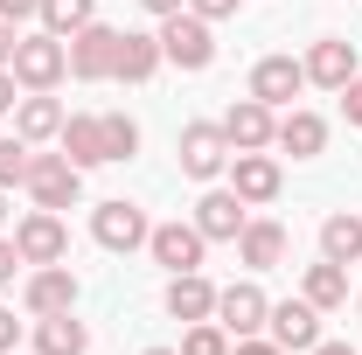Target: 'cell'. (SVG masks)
<instances>
[{
    "instance_id": "6da1fadb",
    "label": "cell",
    "mask_w": 362,
    "mask_h": 355,
    "mask_svg": "<svg viewBox=\"0 0 362 355\" xmlns=\"http://www.w3.org/2000/svg\"><path fill=\"white\" fill-rule=\"evenodd\" d=\"M7 70H14V84H21V91H56V84H63V70H70V49H63V35H49V28H42V35H21Z\"/></svg>"
},
{
    "instance_id": "7a4b0ae2",
    "label": "cell",
    "mask_w": 362,
    "mask_h": 355,
    "mask_svg": "<svg viewBox=\"0 0 362 355\" xmlns=\"http://www.w3.org/2000/svg\"><path fill=\"white\" fill-rule=\"evenodd\" d=\"M209 28H216V21H202V14H188V7L168 14V21H160V56H168L175 70H209V63H216V35H209Z\"/></svg>"
},
{
    "instance_id": "3957f363",
    "label": "cell",
    "mask_w": 362,
    "mask_h": 355,
    "mask_svg": "<svg viewBox=\"0 0 362 355\" xmlns=\"http://www.w3.org/2000/svg\"><path fill=\"white\" fill-rule=\"evenodd\" d=\"M21 188L35 195V209H77V195H84V168H70V153H35Z\"/></svg>"
},
{
    "instance_id": "277c9868",
    "label": "cell",
    "mask_w": 362,
    "mask_h": 355,
    "mask_svg": "<svg viewBox=\"0 0 362 355\" xmlns=\"http://www.w3.org/2000/svg\"><path fill=\"white\" fill-rule=\"evenodd\" d=\"M63 49H70V77L77 84H105L119 70V28H105V21H84Z\"/></svg>"
},
{
    "instance_id": "5b68a950",
    "label": "cell",
    "mask_w": 362,
    "mask_h": 355,
    "mask_svg": "<svg viewBox=\"0 0 362 355\" xmlns=\"http://www.w3.org/2000/svg\"><path fill=\"white\" fill-rule=\"evenodd\" d=\"M14 251H21V265H63L70 258V230L56 209H35V216H21L14 230Z\"/></svg>"
},
{
    "instance_id": "8992f818",
    "label": "cell",
    "mask_w": 362,
    "mask_h": 355,
    "mask_svg": "<svg viewBox=\"0 0 362 355\" xmlns=\"http://www.w3.org/2000/svg\"><path fill=\"white\" fill-rule=\"evenodd\" d=\"M223 168H230V139H223V126H209V119L181 126V175H188V181H216Z\"/></svg>"
},
{
    "instance_id": "52a82bcc",
    "label": "cell",
    "mask_w": 362,
    "mask_h": 355,
    "mask_svg": "<svg viewBox=\"0 0 362 355\" xmlns=\"http://www.w3.org/2000/svg\"><path fill=\"white\" fill-rule=\"evenodd\" d=\"M90 237H98L105 251H139V244L153 237V223H146V209H133V202H98V209H90Z\"/></svg>"
},
{
    "instance_id": "ba28073f",
    "label": "cell",
    "mask_w": 362,
    "mask_h": 355,
    "mask_svg": "<svg viewBox=\"0 0 362 355\" xmlns=\"http://www.w3.org/2000/svg\"><path fill=\"white\" fill-rule=\"evenodd\" d=\"M244 209H251V202H244L237 188H209V195L195 202V230H202L209 244H237V237H244V223H251Z\"/></svg>"
},
{
    "instance_id": "9c48e42d",
    "label": "cell",
    "mask_w": 362,
    "mask_h": 355,
    "mask_svg": "<svg viewBox=\"0 0 362 355\" xmlns=\"http://www.w3.org/2000/svg\"><path fill=\"white\" fill-rule=\"evenodd\" d=\"M265 327H272V342H279L286 355H293V349L307 355V349L320 342V307L307 300V293H300V300H279V307L265 313Z\"/></svg>"
},
{
    "instance_id": "30bf717a",
    "label": "cell",
    "mask_w": 362,
    "mask_h": 355,
    "mask_svg": "<svg viewBox=\"0 0 362 355\" xmlns=\"http://www.w3.org/2000/svg\"><path fill=\"white\" fill-rule=\"evenodd\" d=\"M272 133H279V119H272V105H258V98H237L223 112V139L230 153H265Z\"/></svg>"
},
{
    "instance_id": "8fae6325",
    "label": "cell",
    "mask_w": 362,
    "mask_h": 355,
    "mask_svg": "<svg viewBox=\"0 0 362 355\" xmlns=\"http://www.w3.org/2000/svg\"><path fill=\"white\" fill-rule=\"evenodd\" d=\"M265 313H272V300L251 286V279L216 293V327H223V334H237V342H244V334H258V327H265Z\"/></svg>"
},
{
    "instance_id": "7c38bea8",
    "label": "cell",
    "mask_w": 362,
    "mask_h": 355,
    "mask_svg": "<svg viewBox=\"0 0 362 355\" xmlns=\"http://www.w3.org/2000/svg\"><path fill=\"white\" fill-rule=\"evenodd\" d=\"M21 307L35 313H70L77 307V279H70V265H35L28 272V286H21Z\"/></svg>"
},
{
    "instance_id": "4fadbf2b",
    "label": "cell",
    "mask_w": 362,
    "mask_h": 355,
    "mask_svg": "<svg viewBox=\"0 0 362 355\" xmlns=\"http://www.w3.org/2000/svg\"><path fill=\"white\" fill-rule=\"evenodd\" d=\"M146 251H153L168 272H202V251H209V237H202L195 223H160V230L146 237Z\"/></svg>"
},
{
    "instance_id": "5bb4252c",
    "label": "cell",
    "mask_w": 362,
    "mask_h": 355,
    "mask_svg": "<svg viewBox=\"0 0 362 355\" xmlns=\"http://www.w3.org/2000/svg\"><path fill=\"white\" fill-rule=\"evenodd\" d=\"M300 91H307V63H293V56H265V63L251 70V98L272 105V112H279V105H293Z\"/></svg>"
},
{
    "instance_id": "9a60e30c",
    "label": "cell",
    "mask_w": 362,
    "mask_h": 355,
    "mask_svg": "<svg viewBox=\"0 0 362 355\" xmlns=\"http://www.w3.org/2000/svg\"><path fill=\"white\" fill-rule=\"evenodd\" d=\"M349 77H356V42H341V35H320V42L307 49V84L341 91Z\"/></svg>"
},
{
    "instance_id": "2e32d148",
    "label": "cell",
    "mask_w": 362,
    "mask_h": 355,
    "mask_svg": "<svg viewBox=\"0 0 362 355\" xmlns=\"http://www.w3.org/2000/svg\"><path fill=\"white\" fill-rule=\"evenodd\" d=\"M63 153H70V168H105L112 153H105V112H77V119H63Z\"/></svg>"
},
{
    "instance_id": "e0dca14e",
    "label": "cell",
    "mask_w": 362,
    "mask_h": 355,
    "mask_svg": "<svg viewBox=\"0 0 362 355\" xmlns=\"http://www.w3.org/2000/svg\"><path fill=\"white\" fill-rule=\"evenodd\" d=\"M279 181H286V175H279L272 153H230V188H237L244 202H272Z\"/></svg>"
},
{
    "instance_id": "ac0fdd59",
    "label": "cell",
    "mask_w": 362,
    "mask_h": 355,
    "mask_svg": "<svg viewBox=\"0 0 362 355\" xmlns=\"http://www.w3.org/2000/svg\"><path fill=\"white\" fill-rule=\"evenodd\" d=\"M168 56H160V35H139V28H119V84H146L153 70H160Z\"/></svg>"
},
{
    "instance_id": "d6986e66",
    "label": "cell",
    "mask_w": 362,
    "mask_h": 355,
    "mask_svg": "<svg viewBox=\"0 0 362 355\" xmlns=\"http://www.w3.org/2000/svg\"><path fill=\"white\" fill-rule=\"evenodd\" d=\"M168 313L175 320H216V286L202 272H175L168 279Z\"/></svg>"
},
{
    "instance_id": "ffe728a7",
    "label": "cell",
    "mask_w": 362,
    "mask_h": 355,
    "mask_svg": "<svg viewBox=\"0 0 362 355\" xmlns=\"http://www.w3.org/2000/svg\"><path fill=\"white\" fill-rule=\"evenodd\" d=\"M272 146H286L293 161H314L320 146H327V119H320V112H286L279 133H272Z\"/></svg>"
},
{
    "instance_id": "44dd1931",
    "label": "cell",
    "mask_w": 362,
    "mask_h": 355,
    "mask_svg": "<svg viewBox=\"0 0 362 355\" xmlns=\"http://www.w3.org/2000/svg\"><path fill=\"white\" fill-rule=\"evenodd\" d=\"M14 133L28 139V146H35V139H56L63 133V105H56L49 91H28V98L14 105Z\"/></svg>"
},
{
    "instance_id": "7402d4cb",
    "label": "cell",
    "mask_w": 362,
    "mask_h": 355,
    "mask_svg": "<svg viewBox=\"0 0 362 355\" xmlns=\"http://www.w3.org/2000/svg\"><path fill=\"white\" fill-rule=\"evenodd\" d=\"M35 349L42 355H90V334L77 313H42L35 320Z\"/></svg>"
},
{
    "instance_id": "603a6c76",
    "label": "cell",
    "mask_w": 362,
    "mask_h": 355,
    "mask_svg": "<svg viewBox=\"0 0 362 355\" xmlns=\"http://www.w3.org/2000/svg\"><path fill=\"white\" fill-rule=\"evenodd\" d=\"M237 258H244V265L251 272H272L279 265V258H286V230H279V223H244V237H237Z\"/></svg>"
},
{
    "instance_id": "cb8c5ba5",
    "label": "cell",
    "mask_w": 362,
    "mask_h": 355,
    "mask_svg": "<svg viewBox=\"0 0 362 355\" xmlns=\"http://www.w3.org/2000/svg\"><path fill=\"white\" fill-rule=\"evenodd\" d=\"M320 258H334V265H356L362 258V216H327L320 223Z\"/></svg>"
},
{
    "instance_id": "d4e9b609",
    "label": "cell",
    "mask_w": 362,
    "mask_h": 355,
    "mask_svg": "<svg viewBox=\"0 0 362 355\" xmlns=\"http://www.w3.org/2000/svg\"><path fill=\"white\" fill-rule=\"evenodd\" d=\"M307 300H314L320 313H327V307H341V300H349V265H334V258L307 265Z\"/></svg>"
},
{
    "instance_id": "484cf974",
    "label": "cell",
    "mask_w": 362,
    "mask_h": 355,
    "mask_svg": "<svg viewBox=\"0 0 362 355\" xmlns=\"http://www.w3.org/2000/svg\"><path fill=\"white\" fill-rule=\"evenodd\" d=\"M84 21H98V0H42V28H49V35L70 42Z\"/></svg>"
},
{
    "instance_id": "4316f807",
    "label": "cell",
    "mask_w": 362,
    "mask_h": 355,
    "mask_svg": "<svg viewBox=\"0 0 362 355\" xmlns=\"http://www.w3.org/2000/svg\"><path fill=\"white\" fill-rule=\"evenodd\" d=\"M28 161H35V146H28L21 133H7V139H0V188L28 181Z\"/></svg>"
},
{
    "instance_id": "83f0119b",
    "label": "cell",
    "mask_w": 362,
    "mask_h": 355,
    "mask_svg": "<svg viewBox=\"0 0 362 355\" xmlns=\"http://www.w3.org/2000/svg\"><path fill=\"white\" fill-rule=\"evenodd\" d=\"M105 153H112V161H133L139 153V126L126 112H105Z\"/></svg>"
},
{
    "instance_id": "f1b7e54d",
    "label": "cell",
    "mask_w": 362,
    "mask_h": 355,
    "mask_svg": "<svg viewBox=\"0 0 362 355\" xmlns=\"http://www.w3.org/2000/svg\"><path fill=\"white\" fill-rule=\"evenodd\" d=\"M181 355H230V334L216 320H188V334H181Z\"/></svg>"
},
{
    "instance_id": "f546056e",
    "label": "cell",
    "mask_w": 362,
    "mask_h": 355,
    "mask_svg": "<svg viewBox=\"0 0 362 355\" xmlns=\"http://www.w3.org/2000/svg\"><path fill=\"white\" fill-rule=\"evenodd\" d=\"M35 14H42V0H0V21H14V28L35 21Z\"/></svg>"
},
{
    "instance_id": "4dcf8cb0",
    "label": "cell",
    "mask_w": 362,
    "mask_h": 355,
    "mask_svg": "<svg viewBox=\"0 0 362 355\" xmlns=\"http://www.w3.org/2000/svg\"><path fill=\"white\" fill-rule=\"evenodd\" d=\"M188 14H202V21H230L237 0H188Z\"/></svg>"
},
{
    "instance_id": "1f68e13d",
    "label": "cell",
    "mask_w": 362,
    "mask_h": 355,
    "mask_svg": "<svg viewBox=\"0 0 362 355\" xmlns=\"http://www.w3.org/2000/svg\"><path fill=\"white\" fill-rule=\"evenodd\" d=\"M341 112H349V126H362V77L341 84Z\"/></svg>"
},
{
    "instance_id": "d6a6232c",
    "label": "cell",
    "mask_w": 362,
    "mask_h": 355,
    "mask_svg": "<svg viewBox=\"0 0 362 355\" xmlns=\"http://www.w3.org/2000/svg\"><path fill=\"white\" fill-rule=\"evenodd\" d=\"M14 272H21V251H14V237H0V286H14Z\"/></svg>"
},
{
    "instance_id": "836d02e7",
    "label": "cell",
    "mask_w": 362,
    "mask_h": 355,
    "mask_svg": "<svg viewBox=\"0 0 362 355\" xmlns=\"http://www.w3.org/2000/svg\"><path fill=\"white\" fill-rule=\"evenodd\" d=\"M230 355H286V349H279V342H258V334H244V342H237Z\"/></svg>"
},
{
    "instance_id": "e575fe53",
    "label": "cell",
    "mask_w": 362,
    "mask_h": 355,
    "mask_svg": "<svg viewBox=\"0 0 362 355\" xmlns=\"http://www.w3.org/2000/svg\"><path fill=\"white\" fill-rule=\"evenodd\" d=\"M21 105V84H14V70H0V112H14Z\"/></svg>"
},
{
    "instance_id": "d590c367",
    "label": "cell",
    "mask_w": 362,
    "mask_h": 355,
    "mask_svg": "<svg viewBox=\"0 0 362 355\" xmlns=\"http://www.w3.org/2000/svg\"><path fill=\"white\" fill-rule=\"evenodd\" d=\"M14 334H21V320H14V307H0V355L14 349Z\"/></svg>"
},
{
    "instance_id": "8d00e7d4",
    "label": "cell",
    "mask_w": 362,
    "mask_h": 355,
    "mask_svg": "<svg viewBox=\"0 0 362 355\" xmlns=\"http://www.w3.org/2000/svg\"><path fill=\"white\" fill-rule=\"evenodd\" d=\"M14 42H21V35H14V21H0V70L14 63Z\"/></svg>"
},
{
    "instance_id": "74e56055",
    "label": "cell",
    "mask_w": 362,
    "mask_h": 355,
    "mask_svg": "<svg viewBox=\"0 0 362 355\" xmlns=\"http://www.w3.org/2000/svg\"><path fill=\"white\" fill-rule=\"evenodd\" d=\"M181 7H188V0H146V14H160V21H168V14H181Z\"/></svg>"
},
{
    "instance_id": "f35d334b",
    "label": "cell",
    "mask_w": 362,
    "mask_h": 355,
    "mask_svg": "<svg viewBox=\"0 0 362 355\" xmlns=\"http://www.w3.org/2000/svg\"><path fill=\"white\" fill-rule=\"evenodd\" d=\"M307 355H356V349H349V342H314Z\"/></svg>"
},
{
    "instance_id": "ab89813d",
    "label": "cell",
    "mask_w": 362,
    "mask_h": 355,
    "mask_svg": "<svg viewBox=\"0 0 362 355\" xmlns=\"http://www.w3.org/2000/svg\"><path fill=\"white\" fill-rule=\"evenodd\" d=\"M146 355H181V349H146Z\"/></svg>"
},
{
    "instance_id": "60d3db41",
    "label": "cell",
    "mask_w": 362,
    "mask_h": 355,
    "mask_svg": "<svg viewBox=\"0 0 362 355\" xmlns=\"http://www.w3.org/2000/svg\"><path fill=\"white\" fill-rule=\"evenodd\" d=\"M0 216H7V188H0Z\"/></svg>"
},
{
    "instance_id": "b9f144b4",
    "label": "cell",
    "mask_w": 362,
    "mask_h": 355,
    "mask_svg": "<svg viewBox=\"0 0 362 355\" xmlns=\"http://www.w3.org/2000/svg\"><path fill=\"white\" fill-rule=\"evenodd\" d=\"M356 307H362V300H356Z\"/></svg>"
}]
</instances>
